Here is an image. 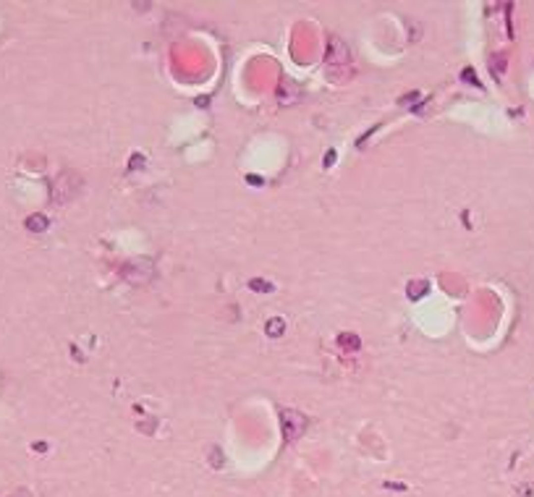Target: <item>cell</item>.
<instances>
[{
	"label": "cell",
	"mask_w": 534,
	"mask_h": 497,
	"mask_svg": "<svg viewBox=\"0 0 534 497\" xmlns=\"http://www.w3.org/2000/svg\"><path fill=\"white\" fill-rule=\"evenodd\" d=\"M26 228H29V231H45V228H48V220H45L42 215H32L29 220H26Z\"/></svg>",
	"instance_id": "obj_1"
},
{
	"label": "cell",
	"mask_w": 534,
	"mask_h": 497,
	"mask_svg": "<svg viewBox=\"0 0 534 497\" xmlns=\"http://www.w3.org/2000/svg\"><path fill=\"white\" fill-rule=\"evenodd\" d=\"M267 333H270V335H280L283 333V319H270V322H267Z\"/></svg>",
	"instance_id": "obj_2"
},
{
	"label": "cell",
	"mask_w": 534,
	"mask_h": 497,
	"mask_svg": "<svg viewBox=\"0 0 534 497\" xmlns=\"http://www.w3.org/2000/svg\"><path fill=\"white\" fill-rule=\"evenodd\" d=\"M340 343L351 346V351H356V348H359V338H354V335H340Z\"/></svg>",
	"instance_id": "obj_3"
},
{
	"label": "cell",
	"mask_w": 534,
	"mask_h": 497,
	"mask_svg": "<svg viewBox=\"0 0 534 497\" xmlns=\"http://www.w3.org/2000/svg\"><path fill=\"white\" fill-rule=\"evenodd\" d=\"M252 288H254V291H270L272 285L265 283V280H252Z\"/></svg>",
	"instance_id": "obj_4"
}]
</instances>
